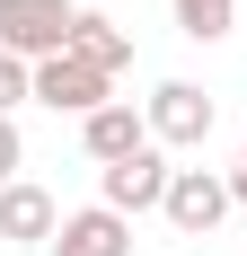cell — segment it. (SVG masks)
Listing matches in <instances>:
<instances>
[{
	"mask_svg": "<svg viewBox=\"0 0 247 256\" xmlns=\"http://www.w3.org/2000/svg\"><path fill=\"white\" fill-rule=\"evenodd\" d=\"M142 115H150V142H159V150H203L212 124H221V106L203 98L194 80H159V88L142 98Z\"/></svg>",
	"mask_w": 247,
	"mask_h": 256,
	"instance_id": "cell-1",
	"label": "cell"
},
{
	"mask_svg": "<svg viewBox=\"0 0 247 256\" xmlns=\"http://www.w3.org/2000/svg\"><path fill=\"white\" fill-rule=\"evenodd\" d=\"M71 18H80V0H0V53L53 62L71 44Z\"/></svg>",
	"mask_w": 247,
	"mask_h": 256,
	"instance_id": "cell-2",
	"label": "cell"
},
{
	"mask_svg": "<svg viewBox=\"0 0 247 256\" xmlns=\"http://www.w3.org/2000/svg\"><path fill=\"white\" fill-rule=\"evenodd\" d=\"M230 212H238V204H230V177H221V168H176V177H168V204H159V221H168L176 238H212Z\"/></svg>",
	"mask_w": 247,
	"mask_h": 256,
	"instance_id": "cell-3",
	"label": "cell"
},
{
	"mask_svg": "<svg viewBox=\"0 0 247 256\" xmlns=\"http://www.w3.org/2000/svg\"><path fill=\"white\" fill-rule=\"evenodd\" d=\"M168 150L150 142V150H132V159H115V168H98V204L106 212H124V221H142V212H159L168 204Z\"/></svg>",
	"mask_w": 247,
	"mask_h": 256,
	"instance_id": "cell-4",
	"label": "cell"
},
{
	"mask_svg": "<svg viewBox=\"0 0 247 256\" xmlns=\"http://www.w3.org/2000/svg\"><path fill=\"white\" fill-rule=\"evenodd\" d=\"M106 98H115V80H106L98 62H80V53L36 62V106H53V115H98Z\"/></svg>",
	"mask_w": 247,
	"mask_h": 256,
	"instance_id": "cell-5",
	"label": "cell"
},
{
	"mask_svg": "<svg viewBox=\"0 0 247 256\" xmlns=\"http://www.w3.org/2000/svg\"><path fill=\"white\" fill-rule=\"evenodd\" d=\"M80 150L98 159V168H115V159H132V150H150V115L132 98H106L98 115H80Z\"/></svg>",
	"mask_w": 247,
	"mask_h": 256,
	"instance_id": "cell-6",
	"label": "cell"
},
{
	"mask_svg": "<svg viewBox=\"0 0 247 256\" xmlns=\"http://www.w3.org/2000/svg\"><path fill=\"white\" fill-rule=\"evenodd\" d=\"M53 230H62V204H53L36 177L0 186V238H9V248H53Z\"/></svg>",
	"mask_w": 247,
	"mask_h": 256,
	"instance_id": "cell-7",
	"label": "cell"
},
{
	"mask_svg": "<svg viewBox=\"0 0 247 256\" xmlns=\"http://www.w3.org/2000/svg\"><path fill=\"white\" fill-rule=\"evenodd\" d=\"M53 256H132V221L106 204L88 212H62V230H53Z\"/></svg>",
	"mask_w": 247,
	"mask_h": 256,
	"instance_id": "cell-8",
	"label": "cell"
},
{
	"mask_svg": "<svg viewBox=\"0 0 247 256\" xmlns=\"http://www.w3.org/2000/svg\"><path fill=\"white\" fill-rule=\"evenodd\" d=\"M62 53L98 62L106 80H124V71H132V36H124V26L106 18V9H80V18H71V44H62Z\"/></svg>",
	"mask_w": 247,
	"mask_h": 256,
	"instance_id": "cell-9",
	"label": "cell"
},
{
	"mask_svg": "<svg viewBox=\"0 0 247 256\" xmlns=\"http://www.w3.org/2000/svg\"><path fill=\"white\" fill-rule=\"evenodd\" d=\"M176 36H194V44H221L230 26H238V0H168Z\"/></svg>",
	"mask_w": 247,
	"mask_h": 256,
	"instance_id": "cell-10",
	"label": "cell"
},
{
	"mask_svg": "<svg viewBox=\"0 0 247 256\" xmlns=\"http://www.w3.org/2000/svg\"><path fill=\"white\" fill-rule=\"evenodd\" d=\"M26 98H36V62H18V53H0V115H18Z\"/></svg>",
	"mask_w": 247,
	"mask_h": 256,
	"instance_id": "cell-11",
	"label": "cell"
},
{
	"mask_svg": "<svg viewBox=\"0 0 247 256\" xmlns=\"http://www.w3.org/2000/svg\"><path fill=\"white\" fill-rule=\"evenodd\" d=\"M18 168H26V132L18 115H0V186H18Z\"/></svg>",
	"mask_w": 247,
	"mask_h": 256,
	"instance_id": "cell-12",
	"label": "cell"
},
{
	"mask_svg": "<svg viewBox=\"0 0 247 256\" xmlns=\"http://www.w3.org/2000/svg\"><path fill=\"white\" fill-rule=\"evenodd\" d=\"M230 204L247 212V159H238V168H230Z\"/></svg>",
	"mask_w": 247,
	"mask_h": 256,
	"instance_id": "cell-13",
	"label": "cell"
}]
</instances>
